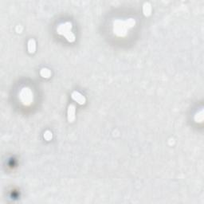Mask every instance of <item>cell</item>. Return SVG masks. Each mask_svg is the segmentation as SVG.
<instances>
[{
  "label": "cell",
  "mask_w": 204,
  "mask_h": 204,
  "mask_svg": "<svg viewBox=\"0 0 204 204\" xmlns=\"http://www.w3.org/2000/svg\"><path fill=\"white\" fill-rule=\"evenodd\" d=\"M71 27H72L71 24L67 22V23L64 24V25L59 26L58 29V33L62 34V35H64L69 42H73V41H74V39H75V37H74V35L70 31Z\"/></svg>",
  "instance_id": "6da1fadb"
},
{
  "label": "cell",
  "mask_w": 204,
  "mask_h": 204,
  "mask_svg": "<svg viewBox=\"0 0 204 204\" xmlns=\"http://www.w3.org/2000/svg\"><path fill=\"white\" fill-rule=\"evenodd\" d=\"M72 97L74 100H76L80 105L85 104V98L81 93H79L78 92H73L72 93Z\"/></svg>",
  "instance_id": "7a4b0ae2"
},
{
  "label": "cell",
  "mask_w": 204,
  "mask_h": 204,
  "mask_svg": "<svg viewBox=\"0 0 204 204\" xmlns=\"http://www.w3.org/2000/svg\"><path fill=\"white\" fill-rule=\"evenodd\" d=\"M75 118V107L73 105H69L68 110V120L69 122H72Z\"/></svg>",
  "instance_id": "3957f363"
},
{
  "label": "cell",
  "mask_w": 204,
  "mask_h": 204,
  "mask_svg": "<svg viewBox=\"0 0 204 204\" xmlns=\"http://www.w3.org/2000/svg\"><path fill=\"white\" fill-rule=\"evenodd\" d=\"M35 48H36V45H35L34 40H32V39L30 40L28 42V50H29L30 53H34L35 50Z\"/></svg>",
  "instance_id": "277c9868"
},
{
  "label": "cell",
  "mask_w": 204,
  "mask_h": 204,
  "mask_svg": "<svg viewBox=\"0 0 204 204\" xmlns=\"http://www.w3.org/2000/svg\"><path fill=\"white\" fill-rule=\"evenodd\" d=\"M50 74H51V73L48 69H42L41 70V75L43 77H49L50 76Z\"/></svg>",
  "instance_id": "5b68a950"
},
{
  "label": "cell",
  "mask_w": 204,
  "mask_h": 204,
  "mask_svg": "<svg viewBox=\"0 0 204 204\" xmlns=\"http://www.w3.org/2000/svg\"><path fill=\"white\" fill-rule=\"evenodd\" d=\"M44 137H45L47 140H50V139L52 138V134H51V132H50V131L45 132V135H44Z\"/></svg>",
  "instance_id": "8992f818"
},
{
  "label": "cell",
  "mask_w": 204,
  "mask_h": 204,
  "mask_svg": "<svg viewBox=\"0 0 204 204\" xmlns=\"http://www.w3.org/2000/svg\"><path fill=\"white\" fill-rule=\"evenodd\" d=\"M144 14L145 15H148L151 12V7L150 6H144Z\"/></svg>",
  "instance_id": "52a82bcc"
}]
</instances>
